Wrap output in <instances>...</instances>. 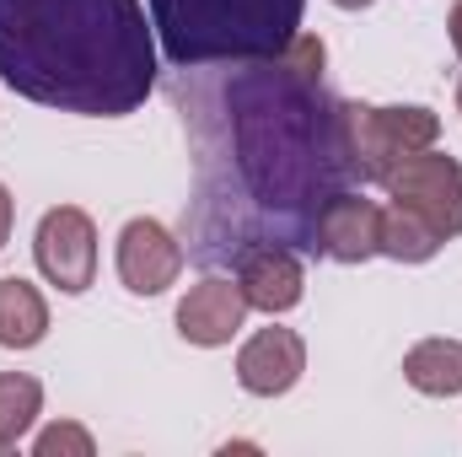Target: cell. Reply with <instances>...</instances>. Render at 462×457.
I'll list each match as a JSON object with an SVG mask.
<instances>
[{
    "label": "cell",
    "instance_id": "17",
    "mask_svg": "<svg viewBox=\"0 0 462 457\" xmlns=\"http://www.w3.org/2000/svg\"><path fill=\"white\" fill-rule=\"evenodd\" d=\"M447 33H452V49H457V60H462V0L452 5V16H447Z\"/></svg>",
    "mask_w": 462,
    "mask_h": 457
},
{
    "label": "cell",
    "instance_id": "6",
    "mask_svg": "<svg viewBox=\"0 0 462 457\" xmlns=\"http://www.w3.org/2000/svg\"><path fill=\"white\" fill-rule=\"evenodd\" d=\"M236 285H242V296H247L253 312L280 318V312L301 307V296H307V269H301V258H296L285 242H247V247L236 253Z\"/></svg>",
    "mask_w": 462,
    "mask_h": 457
},
{
    "label": "cell",
    "instance_id": "8",
    "mask_svg": "<svg viewBox=\"0 0 462 457\" xmlns=\"http://www.w3.org/2000/svg\"><path fill=\"white\" fill-rule=\"evenodd\" d=\"M247 296H242V285L226 280V275H210V280H199V285H189V296L178 302V334L189 344H199V350H221L242 334V323H247Z\"/></svg>",
    "mask_w": 462,
    "mask_h": 457
},
{
    "label": "cell",
    "instance_id": "11",
    "mask_svg": "<svg viewBox=\"0 0 462 457\" xmlns=\"http://www.w3.org/2000/svg\"><path fill=\"white\" fill-rule=\"evenodd\" d=\"M403 382L425 398H457L462 393V340H420L403 355Z\"/></svg>",
    "mask_w": 462,
    "mask_h": 457
},
{
    "label": "cell",
    "instance_id": "19",
    "mask_svg": "<svg viewBox=\"0 0 462 457\" xmlns=\"http://www.w3.org/2000/svg\"><path fill=\"white\" fill-rule=\"evenodd\" d=\"M457 114H462V87H457Z\"/></svg>",
    "mask_w": 462,
    "mask_h": 457
},
{
    "label": "cell",
    "instance_id": "16",
    "mask_svg": "<svg viewBox=\"0 0 462 457\" xmlns=\"http://www.w3.org/2000/svg\"><path fill=\"white\" fill-rule=\"evenodd\" d=\"M11 221H16V200H11V189L0 183V247L11 242Z\"/></svg>",
    "mask_w": 462,
    "mask_h": 457
},
{
    "label": "cell",
    "instance_id": "13",
    "mask_svg": "<svg viewBox=\"0 0 462 457\" xmlns=\"http://www.w3.org/2000/svg\"><path fill=\"white\" fill-rule=\"evenodd\" d=\"M43 415V382L27 371H0V452H11Z\"/></svg>",
    "mask_w": 462,
    "mask_h": 457
},
{
    "label": "cell",
    "instance_id": "4",
    "mask_svg": "<svg viewBox=\"0 0 462 457\" xmlns=\"http://www.w3.org/2000/svg\"><path fill=\"white\" fill-rule=\"evenodd\" d=\"M32 258H38V275L65 291V296H81L92 291L97 280V227L81 205H54L43 210V221L32 231Z\"/></svg>",
    "mask_w": 462,
    "mask_h": 457
},
{
    "label": "cell",
    "instance_id": "1",
    "mask_svg": "<svg viewBox=\"0 0 462 457\" xmlns=\"http://www.w3.org/2000/svg\"><path fill=\"white\" fill-rule=\"evenodd\" d=\"M140 0H0V81L43 108L124 118L156 92Z\"/></svg>",
    "mask_w": 462,
    "mask_h": 457
},
{
    "label": "cell",
    "instance_id": "15",
    "mask_svg": "<svg viewBox=\"0 0 462 457\" xmlns=\"http://www.w3.org/2000/svg\"><path fill=\"white\" fill-rule=\"evenodd\" d=\"M32 452H38V457H92V452H97V442H92V431H87V425H76V420H54V425H43V431H38Z\"/></svg>",
    "mask_w": 462,
    "mask_h": 457
},
{
    "label": "cell",
    "instance_id": "2",
    "mask_svg": "<svg viewBox=\"0 0 462 457\" xmlns=\"http://www.w3.org/2000/svg\"><path fill=\"white\" fill-rule=\"evenodd\" d=\"M307 0H151V27L178 70L274 60L301 33Z\"/></svg>",
    "mask_w": 462,
    "mask_h": 457
},
{
    "label": "cell",
    "instance_id": "12",
    "mask_svg": "<svg viewBox=\"0 0 462 457\" xmlns=\"http://www.w3.org/2000/svg\"><path fill=\"white\" fill-rule=\"evenodd\" d=\"M441 231L430 227L420 210H409V205H387L382 210V253L387 258H398V264H425V258H436L441 253Z\"/></svg>",
    "mask_w": 462,
    "mask_h": 457
},
{
    "label": "cell",
    "instance_id": "5",
    "mask_svg": "<svg viewBox=\"0 0 462 457\" xmlns=\"http://www.w3.org/2000/svg\"><path fill=\"white\" fill-rule=\"evenodd\" d=\"M183 275V242L162 221L134 216L118 231V280L129 296H162L167 285H178Z\"/></svg>",
    "mask_w": 462,
    "mask_h": 457
},
{
    "label": "cell",
    "instance_id": "3",
    "mask_svg": "<svg viewBox=\"0 0 462 457\" xmlns=\"http://www.w3.org/2000/svg\"><path fill=\"white\" fill-rule=\"evenodd\" d=\"M382 189H387V200L420 210L447 242L462 237V162L457 156H441L436 145L409 151V156H398L387 167Z\"/></svg>",
    "mask_w": 462,
    "mask_h": 457
},
{
    "label": "cell",
    "instance_id": "9",
    "mask_svg": "<svg viewBox=\"0 0 462 457\" xmlns=\"http://www.w3.org/2000/svg\"><path fill=\"white\" fill-rule=\"evenodd\" d=\"M312 237H318V253H328L339 264H365V258L382 253V205L339 189V194L323 200Z\"/></svg>",
    "mask_w": 462,
    "mask_h": 457
},
{
    "label": "cell",
    "instance_id": "10",
    "mask_svg": "<svg viewBox=\"0 0 462 457\" xmlns=\"http://www.w3.org/2000/svg\"><path fill=\"white\" fill-rule=\"evenodd\" d=\"M49 334V302L32 280L5 275L0 280V350H32Z\"/></svg>",
    "mask_w": 462,
    "mask_h": 457
},
{
    "label": "cell",
    "instance_id": "7",
    "mask_svg": "<svg viewBox=\"0 0 462 457\" xmlns=\"http://www.w3.org/2000/svg\"><path fill=\"white\" fill-rule=\"evenodd\" d=\"M301 371H307V340L296 329H280V323L274 329H258L253 340L236 350V382L253 398L291 393L301 382Z\"/></svg>",
    "mask_w": 462,
    "mask_h": 457
},
{
    "label": "cell",
    "instance_id": "18",
    "mask_svg": "<svg viewBox=\"0 0 462 457\" xmlns=\"http://www.w3.org/2000/svg\"><path fill=\"white\" fill-rule=\"evenodd\" d=\"M334 5H345V11H365L371 0H334Z\"/></svg>",
    "mask_w": 462,
    "mask_h": 457
},
{
    "label": "cell",
    "instance_id": "14",
    "mask_svg": "<svg viewBox=\"0 0 462 457\" xmlns=\"http://www.w3.org/2000/svg\"><path fill=\"white\" fill-rule=\"evenodd\" d=\"M382 124H387V140L398 145V156L425 151V145L441 140V114H430V108H420V103H393V108H382Z\"/></svg>",
    "mask_w": 462,
    "mask_h": 457
}]
</instances>
